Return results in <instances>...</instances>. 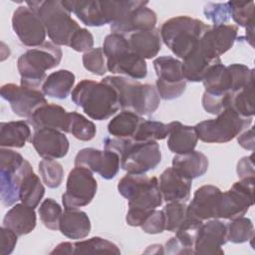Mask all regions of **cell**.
Segmentation results:
<instances>
[{
    "label": "cell",
    "mask_w": 255,
    "mask_h": 255,
    "mask_svg": "<svg viewBox=\"0 0 255 255\" xmlns=\"http://www.w3.org/2000/svg\"><path fill=\"white\" fill-rule=\"evenodd\" d=\"M82 61L85 69L94 75L103 76L108 70L107 59L103 48L101 47L93 48L90 51L84 53Z\"/></svg>",
    "instance_id": "obj_45"
},
{
    "label": "cell",
    "mask_w": 255,
    "mask_h": 255,
    "mask_svg": "<svg viewBox=\"0 0 255 255\" xmlns=\"http://www.w3.org/2000/svg\"><path fill=\"white\" fill-rule=\"evenodd\" d=\"M69 133H72L76 138L88 141L95 137L97 128L93 122L89 121L83 115L71 112L69 113Z\"/></svg>",
    "instance_id": "obj_40"
},
{
    "label": "cell",
    "mask_w": 255,
    "mask_h": 255,
    "mask_svg": "<svg viewBox=\"0 0 255 255\" xmlns=\"http://www.w3.org/2000/svg\"><path fill=\"white\" fill-rule=\"evenodd\" d=\"M118 190L128 201L126 221L130 226H141L145 218L162 204L158 179L154 176L128 173L119 181Z\"/></svg>",
    "instance_id": "obj_1"
},
{
    "label": "cell",
    "mask_w": 255,
    "mask_h": 255,
    "mask_svg": "<svg viewBox=\"0 0 255 255\" xmlns=\"http://www.w3.org/2000/svg\"><path fill=\"white\" fill-rule=\"evenodd\" d=\"M168 128L167 146L171 152L181 154L194 150L198 141L194 127L185 126L179 122H171L168 124Z\"/></svg>",
    "instance_id": "obj_26"
},
{
    "label": "cell",
    "mask_w": 255,
    "mask_h": 255,
    "mask_svg": "<svg viewBox=\"0 0 255 255\" xmlns=\"http://www.w3.org/2000/svg\"><path fill=\"white\" fill-rule=\"evenodd\" d=\"M203 13L214 26L224 25L231 18L228 2L225 3H207L204 6Z\"/></svg>",
    "instance_id": "obj_46"
},
{
    "label": "cell",
    "mask_w": 255,
    "mask_h": 255,
    "mask_svg": "<svg viewBox=\"0 0 255 255\" xmlns=\"http://www.w3.org/2000/svg\"><path fill=\"white\" fill-rule=\"evenodd\" d=\"M51 254H72V243L62 242L58 244L52 251Z\"/></svg>",
    "instance_id": "obj_53"
},
{
    "label": "cell",
    "mask_w": 255,
    "mask_h": 255,
    "mask_svg": "<svg viewBox=\"0 0 255 255\" xmlns=\"http://www.w3.org/2000/svg\"><path fill=\"white\" fill-rule=\"evenodd\" d=\"M254 82V70L243 64L224 66L222 63L212 66L202 80L205 92L224 95L232 94Z\"/></svg>",
    "instance_id": "obj_10"
},
{
    "label": "cell",
    "mask_w": 255,
    "mask_h": 255,
    "mask_svg": "<svg viewBox=\"0 0 255 255\" xmlns=\"http://www.w3.org/2000/svg\"><path fill=\"white\" fill-rule=\"evenodd\" d=\"M237 141L240 146L245 149L254 150L255 142H254V128H250L249 129L244 130L243 132L238 134Z\"/></svg>",
    "instance_id": "obj_52"
},
{
    "label": "cell",
    "mask_w": 255,
    "mask_h": 255,
    "mask_svg": "<svg viewBox=\"0 0 255 255\" xmlns=\"http://www.w3.org/2000/svg\"><path fill=\"white\" fill-rule=\"evenodd\" d=\"M1 233V248H0V254L1 255H9L13 252L16 244H17V238L18 235L12 231L11 229L2 226L0 229Z\"/></svg>",
    "instance_id": "obj_50"
},
{
    "label": "cell",
    "mask_w": 255,
    "mask_h": 255,
    "mask_svg": "<svg viewBox=\"0 0 255 255\" xmlns=\"http://www.w3.org/2000/svg\"><path fill=\"white\" fill-rule=\"evenodd\" d=\"M72 254H121L119 247L104 238L92 237L72 243Z\"/></svg>",
    "instance_id": "obj_36"
},
{
    "label": "cell",
    "mask_w": 255,
    "mask_h": 255,
    "mask_svg": "<svg viewBox=\"0 0 255 255\" xmlns=\"http://www.w3.org/2000/svg\"><path fill=\"white\" fill-rule=\"evenodd\" d=\"M45 194V187L41 182L39 176L34 171L28 172L20 186V200L21 202L35 208L39 205L41 199Z\"/></svg>",
    "instance_id": "obj_35"
},
{
    "label": "cell",
    "mask_w": 255,
    "mask_h": 255,
    "mask_svg": "<svg viewBox=\"0 0 255 255\" xmlns=\"http://www.w3.org/2000/svg\"><path fill=\"white\" fill-rule=\"evenodd\" d=\"M228 5L236 24L245 28L254 24V1H229Z\"/></svg>",
    "instance_id": "obj_44"
},
{
    "label": "cell",
    "mask_w": 255,
    "mask_h": 255,
    "mask_svg": "<svg viewBox=\"0 0 255 255\" xmlns=\"http://www.w3.org/2000/svg\"><path fill=\"white\" fill-rule=\"evenodd\" d=\"M207 156L197 150L175 154L172 158V167L190 179L202 176L208 169Z\"/></svg>",
    "instance_id": "obj_31"
},
{
    "label": "cell",
    "mask_w": 255,
    "mask_h": 255,
    "mask_svg": "<svg viewBox=\"0 0 255 255\" xmlns=\"http://www.w3.org/2000/svg\"><path fill=\"white\" fill-rule=\"evenodd\" d=\"M141 229L147 234H158L165 230V218L162 210L154 209L141 224Z\"/></svg>",
    "instance_id": "obj_48"
},
{
    "label": "cell",
    "mask_w": 255,
    "mask_h": 255,
    "mask_svg": "<svg viewBox=\"0 0 255 255\" xmlns=\"http://www.w3.org/2000/svg\"><path fill=\"white\" fill-rule=\"evenodd\" d=\"M165 218V230L175 232L187 216V205L184 202L171 201L162 209Z\"/></svg>",
    "instance_id": "obj_42"
},
{
    "label": "cell",
    "mask_w": 255,
    "mask_h": 255,
    "mask_svg": "<svg viewBox=\"0 0 255 255\" xmlns=\"http://www.w3.org/2000/svg\"><path fill=\"white\" fill-rule=\"evenodd\" d=\"M106 59L107 68L113 74L126 75L133 80L143 79L147 74L145 60L132 53L128 43L106 56Z\"/></svg>",
    "instance_id": "obj_17"
},
{
    "label": "cell",
    "mask_w": 255,
    "mask_h": 255,
    "mask_svg": "<svg viewBox=\"0 0 255 255\" xmlns=\"http://www.w3.org/2000/svg\"><path fill=\"white\" fill-rule=\"evenodd\" d=\"M222 191L215 185L199 187L187 206V215L200 221L218 219V205Z\"/></svg>",
    "instance_id": "obj_20"
},
{
    "label": "cell",
    "mask_w": 255,
    "mask_h": 255,
    "mask_svg": "<svg viewBox=\"0 0 255 255\" xmlns=\"http://www.w3.org/2000/svg\"><path fill=\"white\" fill-rule=\"evenodd\" d=\"M105 149L116 152L120 165L128 173L143 174L154 169L161 160L159 145L154 140L140 141L132 137H106Z\"/></svg>",
    "instance_id": "obj_2"
},
{
    "label": "cell",
    "mask_w": 255,
    "mask_h": 255,
    "mask_svg": "<svg viewBox=\"0 0 255 255\" xmlns=\"http://www.w3.org/2000/svg\"><path fill=\"white\" fill-rule=\"evenodd\" d=\"M39 172L43 182L49 188H57L61 185L63 181V166L55 159L43 158L39 162Z\"/></svg>",
    "instance_id": "obj_41"
},
{
    "label": "cell",
    "mask_w": 255,
    "mask_h": 255,
    "mask_svg": "<svg viewBox=\"0 0 255 255\" xmlns=\"http://www.w3.org/2000/svg\"><path fill=\"white\" fill-rule=\"evenodd\" d=\"M75 166H83L99 173L105 179H113L120 169V157L111 150L93 147L81 149L75 156Z\"/></svg>",
    "instance_id": "obj_16"
},
{
    "label": "cell",
    "mask_w": 255,
    "mask_h": 255,
    "mask_svg": "<svg viewBox=\"0 0 255 255\" xmlns=\"http://www.w3.org/2000/svg\"><path fill=\"white\" fill-rule=\"evenodd\" d=\"M34 129L52 128L62 132L69 130V113L56 104H46L37 109L28 119Z\"/></svg>",
    "instance_id": "obj_23"
},
{
    "label": "cell",
    "mask_w": 255,
    "mask_h": 255,
    "mask_svg": "<svg viewBox=\"0 0 255 255\" xmlns=\"http://www.w3.org/2000/svg\"><path fill=\"white\" fill-rule=\"evenodd\" d=\"M59 230L70 239H83L91 231V221L86 212L79 209H65L61 219Z\"/></svg>",
    "instance_id": "obj_28"
},
{
    "label": "cell",
    "mask_w": 255,
    "mask_h": 255,
    "mask_svg": "<svg viewBox=\"0 0 255 255\" xmlns=\"http://www.w3.org/2000/svg\"><path fill=\"white\" fill-rule=\"evenodd\" d=\"M252 124V117H242L231 108L217 118L198 123L194 128L200 140L207 143H224L236 137Z\"/></svg>",
    "instance_id": "obj_9"
},
{
    "label": "cell",
    "mask_w": 255,
    "mask_h": 255,
    "mask_svg": "<svg viewBox=\"0 0 255 255\" xmlns=\"http://www.w3.org/2000/svg\"><path fill=\"white\" fill-rule=\"evenodd\" d=\"M31 136L28 124L24 121L8 122L0 124L1 147L21 148Z\"/></svg>",
    "instance_id": "obj_33"
},
{
    "label": "cell",
    "mask_w": 255,
    "mask_h": 255,
    "mask_svg": "<svg viewBox=\"0 0 255 255\" xmlns=\"http://www.w3.org/2000/svg\"><path fill=\"white\" fill-rule=\"evenodd\" d=\"M209 25L189 16H177L166 20L160 28L161 41L180 59H185L198 45Z\"/></svg>",
    "instance_id": "obj_5"
},
{
    "label": "cell",
    "mask_w": 255,
    "mask_h": 255,
    "mask_svg": "<svg viewBox=\"0 0 255 255\" xmlns=\"http://www.w3.org/2000/svg\"><path fill=\"white\" fill-rule=\"evenodd\" d=\"M62 50L53 42L29 49L17 61V68L21 76V85L38 89L47 79L46 71L56 68L62 60Z\"/></svg>",
    "instance_id": "obj_6"
},
{
    "label": "cell",
    "mask_w": 255,
    "mask_h": 255,
    "mask_svg": "<svg viewBox=\"0 0 255 255\" xmlns=\"http://www.w3.org/2000/svg\"><path fill=\"white\" fill-rule=\"evenodd\" d=\"M62 214V207L53 198L45 199L39 207V215L42 223L51 230L59 229Z\"/></svg>",
    "instance_id": "obj_43"
},
{
    "label": "cell",
    "mask_w": 255,
    "mask_h": 255,
    "mask_svg": "<svg viewBox=\"0 0 255 255\" xmlns=\"http://www.w3.org/2000/svg\"><path fill=\"white\" fill-rule=\"evenodd\" d=\"M1 97L10 104L15 115L30 118L40 107L48 104L42 91L15 84H5L0 90Z\"/></svg>",
    "instance_id": "obj_14"
},
{
    "label": "cell",
    "mask_w": 255,
    "mask_h": 255,
    "mask_svg": "<svg viewBox=\"0 0 255 255\" xmlns=\"http://www.w3.org/2000/svg\"><path fill=\"white\" fill-rule=\"evenodd\" d=\"M98 183L93 172L83 166H75L69 173L66 191L62 195L65 209H78L86 206L94 199Z\"/></svg>",
    "instance_id": "obj_12"
},
{
    "label": "cell",
    "mask_w": 255,
    "mask_h": 255,
    "mask_svg": "<svg viewBox=\"0 0 255 255\" xmlns=\"http://www.w3.org/2000/svg\"><path fill=\"white\" fill-rule=\"evenodd\" d=\"M31 142L41 157L50 159L64 157L70 146L64 132L52 128L34 129Z\"/></svg>",
    "instance_id": "obj_19"
},
{
    "label": "cell",
    "mask_w": 255,
    "mask_h": 255,
    "mask_svg": "<svg viewBox=\"0 0 255 255\" xmlns=\"http://www.w3.org/2000/svg\"><path fill=\"white\" fill-rule=\"evenodd\" d=\"M227 242V226L218 219L203 222L199 227L195 242L194 253L204 255L223 254L221 248Z\"/></svg>",
    "instance_id": "obj_18"
},
{
    "label": "cell",
    "mask_w": 255,
    "mask_h": 255,
    "mask_svg": "<svg viewBox=\"0 0 255 255\" xmlns=\"http://www.w3.org/2000/svg\"><path fill=\"white\" fill-rule=\"evenodd\" d=\"M143 119L129 111H122L108 125V131L115 137H132Z\"/></svg>",
    "instance_id": "obj_34"
},
{
    "label": "cell",
    "mask_w": 255,
    "mask_h": 255,
    "mask_svg": "<svg viewBox=\"0 0 255 255\" xmlns=\"http://www.w3.org/2000/svg\"><path fill=\"white\" fill-rule=\"evenodd\" d=\"M26 5L37 13L49 38L57 46H69L72 37L81 28L71 17V13L64 7L62 1H26Z\"/></svg>",
    "instance_id": "obj_7"
},
{
    "label": "cell",
    "mask_w": 255,
    "mask_h": 255,
    "mask_svg": "<svg viewBox=\"0 0 255 255\" xmlns=\"http://www.w3.org/2000/svg\"><path fill=\"white\" fill-rule=\"evenodd\" d=\"M254 82H251L244 88L231 94L229 108L234 110L242 117H253L255 114L254 108Z\"/></svg>",
    "instance_id": "obj_37"
},
{
    "label": "cell",
    "mask_w": 255,
    "mask_h": 255,
    "mask_svg": "<svg viewBox=\"0 0 255 255\" xmlns=\"http://www.w3.org/2000/svg\"><path fill=\"white\" fill-rule=\"evenodd\" d=\"M128 41L131 52L144 60L155 57L161 49V37L156 28L131 33Z\"/></svg>",
    "instance_id": "obj_27"
},
{
    "label": "cell",
    "mask_w": 255,
    "mask_h": 255,
    "mask_svg": "<svg viewBox=\"0 0 255 255\" xmlns=\"http://www.w3.org/2000/svg\"><path fill=\"white\" fill-rule=\"evenodd\" d=\"M94 46V37L92 33L85 29L80 28L72 37L69 47L77 52H88L93 49Z\"/></svg>",
    "instance_id": "obj_49"
},
{
    "label": "cell",
    "mask_w": 255,
    "mask_h": 255,
    "mask_svg": "<svg viewBox=\"0 0 255 255\" xmlns=\"http://www.w3.org/2000/svg\"><path fill=\"white\" fill-rule=\"evenodd\" d=\"M32 165L19 152L9 148L0 149V199L4 206L20 200V186Z\"/></svg>",
    "instance_id": "obj_8"
},
{
    "label": "cell",
    "mask_w": 255,
    "mask_h": 255,
    "mask_svg": "<svg viewBox=\"0 0 255 255\" xmlns=\"http://www.w3.org/2000/svg\"><path fill=\"white\" fill-rule=\"evenodd\" d=\"M192 179L183 175L177 169L166 168L159 176V189L162 199L166 202H186L190 198Z\"/></svg>",
    "instance_id": "obj_22"
},
{
    "label": "cell",
    "mask_w": 255,
    "mask_h": 255,
    "mask_svg": "<svg viewBox=\"0 0 255 255\" xmlns=\"http://www.w3.org/2000/svg\"><path fill=\"white\" fill-rule=\"evenodd\" d=\"M71 99L88 117L96 121L107 120L120 109L117 91L104 81L82 80L72 91Z\"/></svg>",
    "instance_id": "obj_3"
},
{
    "label": "cell",
    "mask_w": 255,
    "mask_h": 255,
    "mask_svg": "<svg viewBox=\"0 0 255 255\" xmlns=\"http://www.w3.org/2000/svg\"><path fill=\"white\" fill-rule=\"evenodd\" d=\"M236 171L240 179L246 177H255L253 154L242 157L237 163Z\"/></svg>",
    "instance_id": "obj_51"
},
{
    "label": "cell",
    "mask_w": 255,
    "mask_h": 255,
    "mask_svg": "<svg viewBox=\"0 0 255 255\" xmlns=\"http://www.w3.org/2000/svg\"><path fill=\"white\" fill-rule=\"evenodd\" d=\"M231 94L215 95L211 93L204 92L202 96V107L203 109L211 115H219L224 110L229 108Z\"/></svg>",
    "instance_id": "obj_47"
},
{
    "label": "cell",
    "mask_w": 255,
    "mask_h": 255,
    "mask_svg": "<svg viewBox=\"0 0 255 255\" xmlns=\"http://www.w3.org/2000/svg\"><path fill=\"white\" fill-rule=\"evenodd\" d=\"M227 226V241L235 244L247 242L254 237V226L252 221L247 217L232 219Z\"/></svg>",
    "instance_id": "obj_39"
},
{
    "label": "cell",
    "mask_w": 255,
    "mask_h": 255,
    "mask_svg": "<svg viewBox=\"0 0 255 255\" xmlns=\"http://www.w3.org/2000/svg\"><path fill=\"white\" fill-rule=\"evenodd\" d=\"M12 28L20 42L27 47H38L45 42L46 29L40 17L28 6H19L12 16Z\"/></svg>",
    "instance_id": "obj_15"
},
{
    "label": "cell",
    "mask_w": 255,
    "mask_h": 255,
    "mask_svg": "<svg viewBox=\"0 0 255 255\" xmlns=\"http://www.w3.org/2000/svg\"><path fill=\"white\" fill-rule=\"evenodd\" d=\"M64 7L70 12L74 13L86 26L100 27L106 25L103 14L101 1H62Z\"/></svg>",
    "instance_id": "obj_30"
},
{
    "label": "cell",
    "mask_w": 255,
    "mask_h": 255,
    "mask_svg": "<svg viewBox=\"0 0 255 255\" xmlns=\"http://www.w3.org/2000/svg\"><path fill=\"white\" fill-rule=\"evenodd\" d=\"M238 29L234 25L209 27L199 40V46L210 56L219 58L226 53L237 39Z\"/></svg>",
    "instance_id": "obj_21"
},
{
    "label": "cell",
    "mask_w": 255,
    "mask_h": 255,
    "mask_svg": "<svg viewBox=\"0 0 255 255\" xmlns=\"http://www.w3.org/2000/svg\"><path fill=\"white\" fill-rule=\"evenodd\" d=\"M221 63L220 58H214L208 55L200 46L197 47L182 62V72L186 81L202 82L208 70Z\"/></svg>",
    "instance_id": "obj_24"
},
{
    "label": "cell",
    "mask_w": 255,
    "mask_h": 255,
    "mask_svg": "<svg viewBox=\"0 0 255 255\" xmlns=\"http://www.w3.org/2000/svg\"><path fill=\"white\" fill-rule=\"evenodd\" d=\"M153 67L157 76L156 90L163 100L179 98L186 89V80L182 72V62L171 57L161 56L153 61Z\"/></svg>",
    "instance_id": "obj_11"
},
{
    "label": "cell",
    "mask_w": 255,
    "mask_h": 255,
    "mask_svg": "<svg viewBox=\"0 0 255 255\" xmlns=\"http://www.w3.org/2000/svg\"><path fill=\"white\" fill-rule=\"evenodd\" d=\"M102 81L117 91L120 108L125 111L140 117L150 116L159 107L160 97L153 85L141 84L136 80L121 76H108Z\"/></svg>",
    "instance_id": "obj_4"
},
{
    "label": "cell",
    "mask_w": 255,
    "mask_h": 255,
    "mask_svg": "<svg viewBox=\"0 0 255 255\" xmlns=\"http://www.w3.org/2000/svg\"><path fill=\"white\" fill-rule=\"evenodd\" d=\"M255 177L241 178L230 189L221 193L218 205V218L232 220L244 216L254 204Z\"/></svg>",
    "instance_id": "obj_13"
},
{
    "label": "cell",
    "mask_w": 255,
    "mask_h": 255,
    "mask_svg": "<svg viewBox=\"0 0 255 255\" xmlns=\"http://www.w3.org/2000/svg\"><path fill=\"white\" fill-rule=\"evenodd\" d=\"M75 84V75L68 70H58L50 74L41 89L45 96L59 100L66 99Z\"/></svg>",
    "instance_id": "obj_32"
},
{
    "label": "cell",
    "mask_w": 255,
    "mask_h": 255,
    "mask_svg": "<svg viewBox=\"0 0 255 255\" xmlns=\"http://www.w3.org/2000/svg\"><path fill=\"white\" fill-rule=\"evenodd\" d=\"M168 124L165 125L157 121L142 120L132 138L140 141H156L159 139H164L168 135Z\"/></svg>",
    "instance_id": "obj_38"
},
{
    "label": "cell",
    "mask_w": 255,
    "mask_h": 255,
    "mask_svg": "<svg viewBox=\"0 0 255 255\" xmlns=\"http://www.w3.org/2000/svg\"><path fill=\"white\" fill-rule=\"evenodd\" d=\"M36 212L33 207L25 203H16L10 208L3 218V226L14 231L18 236H23L36 226Z\"/></svg>",
    "instance_id": "obj_25"
},
{
    "label": "cell",
    "mask_w": 255,
    "mask_h": 255,
    "mask_svg": "<svg viewBox=\"0 0 255 255\" xmlns=\"http://www.w3.org/2000/svg\"><path fill=\"white\" fill-rule=\"evenodd\" d=\"M156 14L146 6H140L132 10L125 21L112 30L113 33L129 35L134 32L146 31L155 28Z\"/></svg>",
    "instance_id": "obj_29"
}]
</instances>
